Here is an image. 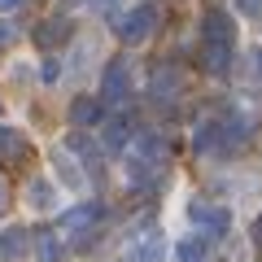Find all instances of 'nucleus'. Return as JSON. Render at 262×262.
Listing matches in <instances>:
<instances>
[{
    "mask_svg": "<svg viewBox=\"0 0 262 262\" xmlns=\"http://www.w3.org/2000/svg\"><path fill=\"white\" fill-rule=\"evenodd\" d=\"M153 27H158V9H153V5H136V9H127L122 18H114V31H118L122 44H144V39L153 35Z\"/></svg>",
    "mask_w": 262,
    "mask_h": 262,
    "instance_id": "f257e3e1",
    "label": "nucleus"
},
{
    "mask_svg": "<svg viewBox=\"0 0 262 262\" xmlns=\"http://www.w3.org/2000/svg\"><path fill=\"white\" fill-rule=\"evenodd\" d=\"M188 214H192L196 232L206 236V241H223V236L232 232V210H227V206H206V201H192V206H188Z\"/></svg>",
    "mask_w": 262,
    "mask_h": 262,
    "instance_id": "f03ea898",
    "label": "nucleus"
},
{
    "mask_svg": "<svg viewBox=\"0 0 262 262\" xmlns=\"http://www.w3.org/2000/svg\"><path fill=\"white\" fill-rule=\"evenodd\" d=\"M127 92H131V70H127V61H110L105 66V79H101V101L105 105H122L127 101Z\"/></svg>",
    "mask_w": 262,
    "mask_h": 262,
    "instance_id": "7ed1b4c3",
    "label": "nucleus"
},
{
    "mask_svg": "<svg viewBox=\"0 0 262 262\" xmlns=\"http://www.w3.org/2000/svg\"><path fill=\"white\" fill-rule=\"evenodd\" d=\"M201 39H206V44L232 48V44H236V22H232V13H227V9H206V18H201Z\"/></svg>",
    "mask_w": 262,
    "mask_h": 262,
    "instance_id": "20e7f679",
    "label": "nucleus"
},
{
    "mask_svg": "<svg viewBox=\"0 0 262 262\" xmlns=\"http://www.w3.org/2000/svg\"><path fill=\"white\" fill-rule=\"evenodd\" d=\"M219 131H223L219 153H241L245 140L253 136V127H249V118H245V114H227V118H219Z\"/></svg>",
    "mask_w": 262,
    "mask_h": 262,
    "instance_id": "39448f33",
    "label": "nucleus"
},
{
    "mask_svg": "<svg viewBox=\"0 0 262 262\" xmlns=\"http://www.w3.org/2000/svg\"><path fill=\"white\" fill-rule=\"evenodd\" d=\"M101 214H105V210L96 206V201H88V206H75V210H66L61 227H66V232H75V236H79V245H83V241H88V232H92V227L101 223Z\"/></svg>",
    "mask_w": 262,
    "mask_h": 262,
    "instance_id": "423d86ee",
    "label": "nucleus"
},
{
    "mask_svg": "<svg viewBox=\"0 0 262 262\" xmlns=\"http://www.w3.org/2000/svg\"><path fill=\"white\" fill-rule=\"evenodd\" d=\"M70 35H75V22H70V18H44V22L35 27V44L44 48V53L61 48V44H66Z\"/></svg>",
    "mask_w": 262,
    "mask_h": 262,
    "instance_id": "0eeeda50",
    "label": "nucleus"
},
{
    "mask_svg": "<svg viewBox=\"0 0 262 262\" xmlns=\"http://www.w3.org/2000/svg\"><path fill=\"white\" fill-rule=\"evenodd\" d=\"M105 118V101H96V96H75L70 101V122L75 127H101Z\"/></svg>",
    "mask_w": 262,
    "mask_h": 262,
    "instance_id": "6e6552de",
    "label": "nucleus"
},
{
    "mask_svg": "<svg viewBox=\"0 0 262 262\" xmlns=\"http://www.w3.org/2000/svg\"><path fill=\"white\" fill-rule=\"evenodd\" d=\"M31 144L18 127H0V162H27Z\"/></svg>",
    "mask_w": 262,
    "mask_h": 262,
    "instance_id": "1a4fd4ad",
    "label": "nucleus"
},
{
    "mask_svg": "<svg viewBox=\"0 0 262 262\" xmlns=\"http://www.w3.org/2000/svg\"><path fill=\"white\" fill-rule=\"evenodd\" d=\"M27 227H9V232H0V262H22L27 258Z\"/></svg>",
    "mask_w": 262,
    "mask_h": 262,
    "instance_id": "9d476101",
    "label": "nucleus"
},
{
    "mask_svg": "<svg viewBox=\"0 0 262 262\" xmlns=\"http://www.w3.org/2000/svg\"><path fill=\"white\" fill-rule=\"evenodd\" d=\"M201 70H206V75H227V70H232V48L201 44Z\"/></svg>",
    "mask_w": 262,
    "mask_h": 262,
    "instance_id": "9b49d317",
    "label": "nucleus"
},
{
    "mask_svg": "<svg viewBox=\"0 0 262 262\" xmlns=\"http://www.w3.org/2000/svg\"><path fill=\"white\" fill-rule=\"evenodd\" d=\"M149 92H153V101H170V96L179 92V75H175V66H158V70H153Z\"/></svg>",
    "mask_w": 262,
    "mask_h": 262,
    "instance_id": "f8f14e48",
    "label": "nucleus"
},
{
    "mask_svg": "<svg viewBox=\"0 0 262 262\" xmlns=\"http://www.w3.org/2000/svg\"><path fill=\"white\" fill-rule=\"evenodd\" d=\"M127 262H162V236H158V232H149V236H140V241L131 245V253H127Z\"/></svg>",
    "mask_w": 262,
    "mask_h": 262,
    "instance_id": "ddd939ff",
    "label": "nucleus"
},
{
    "mask_svg": "<svg viewBox=\"0 0 262 262\" xmlns=\"http://www.w3.org/2000/svg\"><path fill=\"white\" fill-rule=\"evenodd\" d=\"M219 144H223V131H219V118L201 122V127H196V136H192V149H196V153H219Z\"/></svg>",
    "mask_w": 262,
    "mask_h": 262,
    "instance_id": "4468645a",
    "label": "nucleus"
},
{
    "mask_svg": "<svg viewBox=\"0 0 262 262\" xmlns=\"http://www.w3.org/2000/svg\"><path fill=\"white\" fill-rule=\"evenodd\" d=\"M136 158L149 162V166H158V162L166 158V140H162V136H153V131H144L140 140H136Z\"/></svg>",
    "mask_w": 262,
    "mask_h": 262,
    "instance_id": "2eb2a0df",
    "label": "nucleus"
},
{
    "mask_svg": "<svg viewBox=\"0 0 262 262\" xmlns=\"http://www.w3.org/2000/svg\"><path fill=\"white\" fill-rule=\"evenodd\" d=\"M175 258L179 262H210V241L206 236H188V241L175 245Z\"/></svg>",
    "mask_w": 262,
    "mask_h": 262,
    "instance_id": "dca6fc26",
    "label": "nucleus"
},
{
    "mask_svg": "<svg viewBox=\"0 0 262 262\" xmlns=\"http://www.w3.org/2000/svg\"><path fill=\"white\" fill-rule=\"evenodd\" d=\"M35 258L39 262H57L61 258V236H57L53 227H39L35 232Z\"/></svg>",
    "mask_w": 262,
    "mask_h": 262,
    "instance_id": "f3484780",
    "label": "nucleus"
},
{
    "mask_svg": "<svg viewBox=\"0 0 262 262\" xmlns=\"http://www.w3.org/2000/svg\"><path fill=\"white\" fill-rule=\"evenodd\" d=\"M66 149L75 153V158H83V162H88V166H92V170L101 166V149H96V144L88 140L83 131H70V140H66Z\"/></svg>",
    "mask_w": 262,
    "mask_h": 262,
    "instance_id": "a211bd4d",
    "label": "nucleus"
},
{
    "mask_svg": "<svg viewBox=\"0 0 262 262\" xmlns=\"http://www.w3.org/2000/svg\"><path fill=\"white\" fill-rule=\"evenodd\" d=\"M53 166H57V175H61L66 188H79V184H83V170L70 162V149H53Z\"/></svg>",
    "mask_w": 262,
    "mask_h": 262,
    "instance_id": "6ab92c4d",
    "label": "nucleus"
},
{
    "mask_svg": "<svg viewBox=\"0 0 262 262\" xmlns=\"http://www.w3.org/2000/svg\"><path fill=\"white\" fill-rule=\"evenodd\" d=\"M27 201L35 210H53L57 206V188L48 184V179H31V188H27Z\"/></svg>",
    "mask_w": 262,
    "mask_h": 262,
    "instance_id": "aec40b11",
    "label": "nucleus"
},
{
    "mask_svg": "<svg viewBox=\"0 0 262 262\" xmlns=\"http://www.w3.org/2000/svg\"><path fill=\"white\" fill-rule=\"evenodd\" d=\"M127 140H131V122H127V118H114L110 127H105V149H114V153H118Z\"/></svg>",
    "mask_w": 262,
    "mask_h": 262,
    "instance_id": "412c9836",
    "label": "nucleus"
},
{
    "mask_svg": "<svg viewBox=\"0 0 262 262\" xmlns=\"http://www.w3.org/2000/svg\"><path fill=\"white\" fill-rule=\"evenodd\" d=\"M57 75H61V66H57L53 57H48V61L39 66V79H44V83H57Z\"/></svg>",
    "mask_w": 262,
    "mask_h": 262,
    "instance_id": "4be33fe9",
    "label": "nucleus"
},
{
    "mask_svg": "<svg viewBox=\"0 0 262 262\" xmlns=\"http://www.w3.org/2000/svg\"><path fill=\"white\" fill-rule=\"evenodd\" d=\"M13 39H18V31H13V22H0V48H9Z\"/></svg>",
    "mask_w": 262,
    "mask_h": 262,
    "instance_id": "5701e85b",
    "label": "nucleus"
},
{
    "mask_svg": "<svg viewBox=\"0 0 262 262\" xmlns=\"http://www.w3.org/2000/svg\"><path fill=\"white\" fill-rule=\"evenodd\" d=\"M249 241H253V245H258V249H262V214L253 219V227H249Z\"/></svg>",
    "mask_w": 262,
    "mask_h": 262,
    "instance_id": "b1692460",
    "label": "nucleus"
},
{
    "mask_svg": "<svg viewBox=\"0 0 262 262\" xmlns=\"http://www.w3.org/2000/svg\"><path fill=\"white\" fill-rule=\"evenodd\" d=\"M241 5V13H262V0H236Z\"/></svg>",
    "mask_w": 262,
    "mask_h": 262,
    "instance_id": "393cba45",
    "label": "nucleus"
},
{
    "mask_svg": "<svg viewBox=\"0 0 262 262\" xmlns=\"http://www.w3.org/2000/svg\"><path fill=\"white\" fill-rule=\"evenodd\" d=\"M253 70H258V75H262V48H258V53H253Z\"/></svg>",
    "mask_w": 262,
    "mask_h": 262,
    "instance_id": "a878e982",
    "label": "nucleus"
},
{
    "mask_svg": "<svg viewBox=\"0 0 262 262\" xmlns=\"http://www.w3.org/2000/svg\"><path fill=\"white\" fill-rule=\"evenodd\" d=\"M22 0H0V9H18Z\"/></svg>",
    "mask_w": 262,
    "mask_h": 262,
    "instance_id": "bb28decb",
    "label": "nucleus"
},
{
    "mask_svg": "<svg viewBox=\"0 0 262 262\" xmlns=\"http://www.w3.org/2000/svg\"><path fill=\"white\" fill-rule=\"evenodd\" d=\"M5 206H9V192H5V184H0V210H5Z\"/></svg>",
    "mask_w": 262,
    "mask_h": 262,
    "instance_id": "cd10ccee",
    "label": "nucleus"
}]
</instances>
